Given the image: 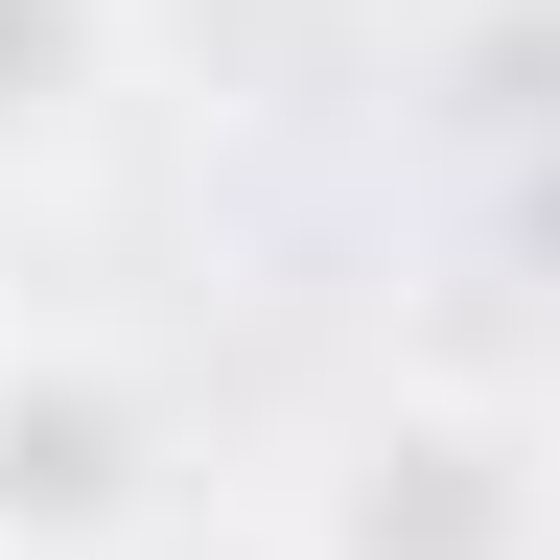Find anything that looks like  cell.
<instances>
[{
    "label": "cell",
    "mask_w": 560,
    "mask_h": 560,
    "mask_svg": "<svg viewBox=\"0 0 560 560\" xmlns=\"http://www.w3.org/2000/svg\"><path fill=\"white\" fill-rule=\"evenodd\" d=\"M280 560H560V420L490 374H374L280 467Z\"/></svg>",
    "instance_id": "obj_1"
},
{
    "label": "cell",
    "mask_w": 560,
    "mask_h": 560,
    "mask_svg": "<svg viewBox=\"0 0 560 560\" xmlns=\"http://www.w3.org/2000/svg\"><path fill=\"white\" fill-rule=\"evenodd\" d=\"M187 514V420L117 327L0 304V560H164Z\"/></svg>",
    "instance_id": "obj_2"
},
{
    "label": "cell",
    "mask_w": 560,
    "mask_h": 560,
    "mask_svg": "<svg viewBox=\"0 0 560 560\" xmlns=\"http://www.w3.org/2000/svg\"><path fill=\"white\" fill-rule=\"evenodd\" d=\"M117 94H140V0H0V187L94 164Z\"/></svg>",
    "instance_id": "obj_3"
},
{
    "label": "cell",
    "mask_w": 560,
    "mask_h": 560,
    "mask_svg": "<svg viewBox=\"0 0 560 560\" xmlns=\"http://www.w3.org/2000/svg\"><path fill=\"white\" fill-rule=\"evenodd\" d=\"M420 94L490 164H560V0H420Z\"/></svg>",
    "instance_id": "obj_4"
}]
</instances>
